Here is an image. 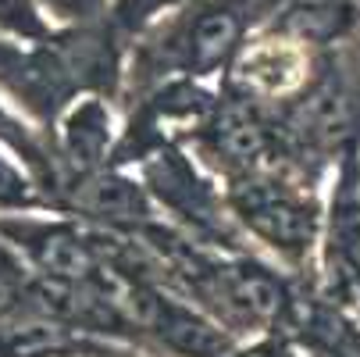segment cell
Returning a JSON list of instances; mask_svg holds the SVG:
<instances>
[{
	"label": "cell",
	"instance_id": "cell-12",
	"mask_svg": "<svg viewBox=\"0 0 360 357\" xmlns=\"http://www.w3.org/2000/svg\"><path fill=\"white\" fill-rule=\"evenodd\" d=\"M225 357H292V350L285 346V343H275V339H268V343H253V346H246V350H229Z\"/></svg>",
	"mask_w": 360,
	"mask_h": 357
},
{
	"label": "cell",
	"instance_id": "cell-6",
	"mask_svg": "<svg viewBox=\"0 0 360 357\" xmlns=\"http://www.w3.org/2000/svg\"><path fill=\"white\" fill-rule=\"evenodd\" d=\"M75 208L108 225H132L143 229L150 218V196L139 182L118 172H89L75 182Z\"/></svg>",
	"mask_w": 360,
	"mask_h": 357
},
{
	"label": "cell",
	"instance_id": "cell-5",
	"mask_svg": "<svg viewBox=\"0 0 360 357\" xmlns=\"http://www.w3.org/2000/svg\"><path fill=\"white\" fill-rule=\"evenodd\" d=\"M257 29H271L325 54L356 36L360 0H268Z\"/></svg>",
	"mask_w": 360,
	"mask_h": 357
},
{
	"label": "cell",
	"instance_id": "cell-8",
	"mask_svg": "<svg viewBox=\"0 0 360 357\" xmlns=\"http://www.w3.org/2000/svg\"><path fill=\"white\" fill-rule=\"evenodd\" d=\"M193 0H115L111 4V25L129 39V46L153 25V22H161L182 8H189Z\"/></svg>",
	"mask_w": 360,
	"mask_h": 357
},
{
	"label": "cell",
	"instance_id": "cell-13",
	"mask_svg": "<svg viewBox=\"0 0 360 357\" xmlns=\"http://www.w3.org/2000/svg\"><path fill=\"white\" fill-rule=\"evenodd\" d=\"M261 4H268V0H261Z\"/></svg>",
	"mask_w": 360,
	"mask_h": 357
},
{
	"label": "cell",
	"instance_id": "cell-2",
	"mask_svg": "<svg viewBox=\"0 0 360 357\" xmlns=\"http://www.w3.org/2000/svg\"><path fill=\"white\" fill-rule=\"evenodd\" d=\"M232 215L285 261H303L318 239L321 208L314 193L303 182L271 175V172H246L229 189Z\"/></svg>",
	"mask_w": 360,
	"mask_h": 357
},
{
	"label": "cell",
	"instance_id": "cell-3",
	"mask_svg": "<svg viewBox=\"0 0 360 357\" xmlns=\"http://www.w3.org/2000/svg\"><path fill=\"white\" fill-rule=\"evenodd\" d=\"M318 50L303 46L271 29H253L229 68V89L253 104H289L311 82L318 68Z\"/></svg>",
	"mask_w": 360,
	"mask_h": 357
},
{
	"label": "cell",
	"instance_id": "cell-11",
	"mask_svg": "<svg viewBox=\"0 0 360 357\" xmlns=\"http://www.w3.org/2000/svg\"><path fill=\"white\" fill-rule=\"evenodd\" d=\"M29 203H36L29 182L8 161H0V208H29Z\"/></svg>",
	"mask_w": 360,
	"mask_h": 357
},
{
	"label": "cell",
	"instance_id": "cell-1",
	"mask_svg": "<svg viewBox=\"0 0 360 357\" xmlns=\"http://www.w3.org/2000/svg\"><path fill=\"white\" fill-rule=\"evenodd\" d=\"M261 18V0H193L189 8L153 22L132 43L125 75L132 86L158 89L172 79L200 82L229 72Z\"/></svg>",
	"mask_w": 360,
	"mask_h": 357
},
{
	"label": "cell",
	"instance_id": "cell-10",
	"mask_svg": "<svg viewBox=\"0 0 360 357\" xmlns=\"http://www.w3.org/2000/svg\"><path fill=\"white\" fill-rule=\"evenodd\" d=\"M25 300H29V282H25V275L18 272V265H15L11 258H4V253H0V315L22 308Z\"/></svg>",
	"mask_w": 360,
	"mask_h": 357
},
{
	"label": "cell",
	"instance_id": "cell-4",
	"mask_svg": "<svg viewBox=\"0 0 360 357\" xmlns=\"http://www.w3.org/2000/svg\"><path fill=\"white\" fill-rule=\"evenodd\" d=\"M4 232L18 250H25L32 265L54 282H72L86 286L100 272L96 246L72 225L61 222H25V218H4L0 222Z\"/></svg>",
	"mask_w": 360,
	"mask_h": 357
},
{
	"label": "cell",
	"instance_id": "cell-9",
	"mask_svg": "<svg viewBox=\"0 0 360 357\" xmlns=\"http://www.w3.org/2000/svg\"><path fill=\"white\" fill-rule=\"evenodd\" d=\"M111 4L115 0H39V8L50 15V22H58V29L104 22L111 15Z\"/></svg>",
	"mask_w": 360,
	"mask_h": 357
},
{
	"label": "cell",
	"instance_id": "cell-7",
	"mask_svg": "<svg viewBox=\"0 0 360 357\" xmlns=\"http://www.w3.org/2000/svg\"><path fill=\"white\" fill-rule=\"evenodd\" d=\"M111 129H115V122H111L108 96H79L65 111V125H61L65 158L72 165H79L82 175L96 172V165L108 158Z\"/></svg>",
	"mask_w": 360,
	"mask_h": 357
}]
</instances>
